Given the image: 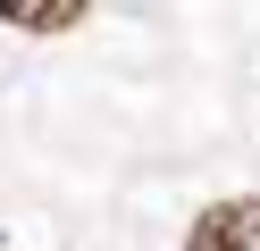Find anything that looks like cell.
I'll return each mask as SVG.
<instances>
[{
	"label": "cell",
	"instance_id": "2",
	"mask_svg": "<svg viewBox=\"0 0 260 251\" xmlns=\"http://www.w3.org/2000/svg\"><path fill=\"white\" fill-rule=\"evenodd\" d=\"M76 0H0V25H76Z\"/></svg>",
	"mask_w": 260,
	"mask_h": 251
},
{
	"label": "cell",
	"instance_id": "1",
	"mask_svg": "<svg viewBox=\"0 0 260 251\" xmlns=\"http://www.w3.org/2000/svg\"><path fill=\"white\" fill-rule=\"evenodd\" d=\"M185 251H260V201H218V209H202Z\"/></svg>",
	"mask_w": 260,
	"mask_h": 251
}]
</instances>
